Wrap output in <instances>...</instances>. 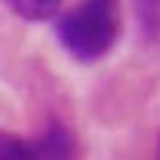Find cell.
I'll return each mask as SVG.
<instances>
[{
  "mask_svg": "<svg viewBox=\"0 0 160 160\" xmlns=\"http://www.w3.org/2000/svg\"><path fill=\"white\" fill-rule=\"evenodd\" d=\"M73 133L60 120H50L33 137L0 133V160H73Z\"/></svg>",
  "mask_w": 160,
  "mask_h": 160,
  "instance_id": "2",
  "label": "cell"
},
{
  "mask_svg": "<svg viewBox=\"0 0 160 160\" xmlns=\"http://www.w3.org/2000/svg\"><path fill=\"white\" fill-rule=\"evenodd\" d=\"M133 13H137L143 40L160 47V0H133Z\"/></svg>",
  "mask_w": 160,
  "mask_h": 160,
  "instance_id": "4",
  "label": "cell"
},
{
  "mask_svg": "<svg viewBox=\"0 0 160 160\" xmlns=\"http://www.w3.org/2000/svg\"><path fill=\"white\" fill-rule=\"evenodd\" d=\"M20 20H30V23H43V20L57 17L63 0H3Z\"/></svg>",
  "mask_w": 160,
  "mask_h": 160,
  "instance_id": "3",
  "label": "cell"
},
{
  "mask_svg": "<svg viewBox=\"0 0 160 160\" xmlns=\"http://www.w3.org/2000/svg\"><path fill=\"white\" fill-rule=\"evenodd\" d=\"M153 160H160V133H157V147H153Z\"/></svg>",
  "mask_w": 160,
  "mask_h": 160,
  "instance_id": "5",
  "label": "cell"
},
{
  "mask_svg": "<svg viewBox=\"0 0 160 160\" xmlns=\"http://www.w3.org/2000/svg\"><path fill=\"white\" fill-rule=\"evenodd\" d=\"M123 30L120 0H77L57 17V40L77 63H97L113 50Z\"/></svg>",
  "mask_w": 160,
  "mask_h": 160,
  "instance_id": "1",
  "label": "cell"
}]
</instances>
